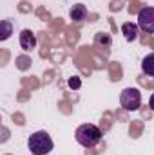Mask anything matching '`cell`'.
I'll list each match as a JSON object with an SVG mask.
<instances>
[{"instance_id": "obj_2", "label": "cell", "mask_w": 154, "mask_h": 155, "mask_svg": "<svg viewBox=\"0 0 154 155\" xmlns=\"http://www.w3.org/2000/svg\"><path fill=\"white\" fill-rule=\"evenodd\" d=\"M27 148H29L31 155H47V153H51V150H53V139H51V135L47 132L38 130V132L29 135Z\"/></svg>"}, {"instance_id": "obj_4", "label": "cell", "mask_w": 154, "mask_h": 155, "mask_svg": "<svg viewBox=\"0 0 154 155\" xmlns=\"http://www.w3.org/2000/svg\"><path fill=\"white\" fill-rule=\"evenodd\" d=\"M138 27L143 33H154V7H143L138 13Z\"/></svg>"}, {"instance_id": "obj_11", "label": "cell", "mask_w": 154, "mask_h": 155, "mask_svg": "<svg viewBox=\"0 0 154 155\" xmlns=\"http://www.w3.org/2000/svg\"><path fill=\"white\" fill-rule=\"evenodd\" d=\"M149 107L152 108V112H154V94L151 96V99H149Z\"/></svg>"}, {"instance_id": "obj_3", "label": "cell", "mask_w": 154, "mask_h": 155, "mask_svg": "<svg viewBox=\"0 0 154 155\" xmlns=\"http://www.w3.org/2000/svg\"><path fill=\"white\" fill-rule=\"evenodd\" d=\"M120 103L127 112H136L142 107V92L136 87H127L120 94Z\"/></svg>"}, {"instance_id": "obj_1", "label": "cell", "mask_w": 154, "mask_h": 155, "mask_svg": "<svg viewBox=\"0 0 154 155\" xmlns=\"http://www.w3.org/2000/svg\"><path fill=\"white\" fill-rule=\"evenodd\" d=\"M75 139L80 146L83 148H93L96 146L100 141H102V130L93 124V123H85V124H80L75 132Z\"/></svg>"}, {"instance_id": "obj_8", "label": "cell", "mask_w": 154, "mask_h": 155, "mask_svg": "<svg viewBox=\"0 0 154 155\" xmlns=\"http://www.w3.org/2000/svg\"><path fill=\"white\" fill-rule=\"evenodd\" d=\"M142 72L149 78H154V52L147 54L142 60Z\"/></svg>"}, {"instance_id": "obj_6", "label": "cell", "mask_w": 154, "mask_h": 155, "mask_svg": "<svg viewBox=\"0 0 154 155\" xmlns=\"http://www.w3.org/2000/svg\"><path fill=\"white\" fill-rule=\"evenodd\" d=\"M69 16H71L73 22H83V20L87 18V7H85L83 4H76V5H73L71 11H69Z\"/></svg>"}, {"instance_id": "obj_7", "label": "cell", "mask_w": 154, "mask_h": 155, "mask_svg": "<svg viewBox=\"0 0 154 155\" xmlns=\"http://www.w3.org/2000/svg\"><path fill=\"white\" fill-rule=\"evenodd\" d=\"M138 24H131V22H125L123 25H121V33H123V36L127 41H134V40L138 38Z\"/></svg>"}, {"instance_id": "obj_5", "label": "cell", "mask_w": 154, "mask_h": 155, "mask_svg": "<svg viewBox=\"0 0 154 155\" xmlns=\"http://www.w3.org/2000/svg\"><path fill=\"white\" fill-rule=\"evenodd\" d=\"M20 47L24 49V51H33L35 47H37V36H35V33L33 31H29V29H24L22 33H20Z\"/></svg>"}, {"instance_id": "obj_10", "label": "cell", "mask_w": 154, "mask_h": 155, "mask_svg": "<svg viewBox=\"0 0 154 155\" xmlns=\"http://www.w3.org/2000/svg\"><path fill=\"white\" fill-rule=\"evenodd\" d=\"M80 85H82V83H80L78 78H71V79H69V87H71V88H80Z\"/></svg>"}, {"instance_id": "obj_9", "label": "cell", "mask_w": 154, "mask_h": 155, "mask_svg": "<svg viewBox=\"0 0 154 155\" xmlns=\"http://www.w3.org/2000/svg\"><path fill=\"white\" fill-rule=\"evenodd\" d=\"M2 27H4V33H2L0 40H7L9 35H11V24H9V20H4L2 22Z\"/></svg>"}]
</instances>
